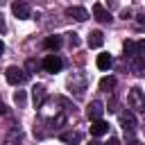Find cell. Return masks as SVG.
<instances>
[{
  "label": "cell",
  "instance_id": "277c9868",
  "mask_svg": "<svg viewBox=\"0 0 145 145\" xmlns=\"http://www.w3.org/2000/svg\"><path fill=\"white\" fill-rule=\"evenodd\" d=\"M11 14H14L16 18L25 20V18H29L32 9H29V5H27V2H23V0H16V2H11Z\"/></svg>",
  "mask_w": 145,
  "mask_h": 145
},
{
  "label": "cell",
  "instance_id": "5b68a950",
  "mask_svg": "<svg viewBox=\"0 0 145 145\" xmlns=\"http://www.w3.org/2000/svg\"><path fill=\"white\" fill-rule=\"evenodd\" d=\"M106 109H104V104L100 102V100H93L88 106H86V116L95 122V120H102V113H104Z\"/></svg>",
  "mask_w": 145,
  "mask_h": 145
},
{
  "label": "cell",
  "instance_id": "cb8c5ba5",
  "mask_svg": "<svg viewBox=\"0 0 145 145\" xmlns=\"http://www.w3.org/2000/svg\"><path fill=\"white\" fill-rule=\"evenodd\" d=\"M36 66H39V63H36V61H34V59H29V61H27V70H34V68H36Z\"/></svg>",
  "mask_w": 145,
  "mask_h": 145
},
{
  "label": "cell",
  "instance_id": "7a4b0ae2",
  "mask_svg": "<svg viewBox=\"0 0 145 145\" xmlns=\"http://www.w3.org/2000/svg\"><path fill=\"white\" fill-rule=\"evenodd\" d=\"M129 106L134 111H138V113H145V93L138 86H134L129 91Z\"/></svg>",
  "mask_w": 145,
  "mask_h": 145
},
{
  "label": "cell",
  "instance_id": "8992f818",
  "mask_svg": "<svg viewBox=\"0 0 145 145\" xmlns=\"http://www.w3.org/2000/svg\"><path fill=\"white\" fill-rule=\"evenodd\" d=\"M120 125H122V129L127 134H134L136 131V118H134V113L131 111H122L120 113Z\"/></svg>",
  "mask_w": 145,
  "mask_h": 145
},
{
  "label": "cell",
  "instance_id": "484cf974",
  "mask_svg": "<svg viewBox=\"0 0 145 145\" xmlns=\"http://www.w3.org/2000/svg\"><path fill=\"white\" fill-rule=\"evenodd\" d=\"M106 7H111V9H116V7H118V0H106Z\"/></svg>",
  "mask_w": 145,
  "mask_h": 145
},
{
  "label": "cell",
  "instance_id": "4dcf8cb0",
  "mask_svg": "<svg viewBox=\"0 0 145 145\" xmlns=\"http://www.w3.org/2000/svg\"><path fill=\"white\" fill-rule=\"evenodd\" d=\"M2 52H5V43L0 41V54H2Z\"/></svg>",
  "mask_w": 145,
  "mask_h": 145
},
{
  "label": "cell",
  "instance_id": "f546056e",
  "mask_svg": "<svg viewBox=\"0 0 145 145\" xmlns=\"http://www.w3.org/2000/svg\"><path fill=\"white\" fill-rule=\"evenodd\" d=\"M127 145H140V143H138V140H129Z\"/></svg>",
  "mask_w": 145,
  "mask_h": 145
},
{
  "label": "cell",
  "instance_id": "3957f363",
  "mask_svg": "<svg viewBox=\"0 0 145 145\" xmlns=\"http://www.w3.org/2000/svg\"><path fill=\"white\" fill-rule=\"evenodd\" d=\"M43 68H45V72H59L63 68V61H61L59 54H48L43 59Z\"/></svg>",
  "mask_w": 145,
  "mask_h": 145
},
{
  "label": "cell",
  "instance_id": "2e32d148",
  "mask_svg": "<svg viewBox=\"0 0 145 145\" xmlns=\"http://www.w3.org/2000/svg\"><path fill=\"white\" fill-rule=\"evenodd\" d=\"M20 143H23V131L20 129H14L7 136V145H20Z\"/></svg>",
  "mask_w": 145,
  "mask_h": 145
},
{
  "label": "cell",
  "instance_id": "5bb4252c",
  "mask_svg": "<svg viewBox=\"0 0 145 145\" xmlns=\"http://www.w3.org/2000/svg\"><path fill=\"white\" fill-rule=\"evenodd\" d=\"M43 45H45L48 50H59V48H61V36H57V34H54V36H48V39L43 41Z\"/></svg>",
  "mask_w": 145,
  "mask_h": 145
},
{
  "label": "cell",
  "instance_id": "d6986e66",
  "mask_svg": "<svg viewBox=\"0 0 145 145\" xmlns=\"http://www.w3.org/2000/svg\"><path fill=\"white\" fill-rule=\"evenodd\" d=\"M50 125H52V127H61V125H66V113H57V116L50 120Z\"/></svg>",
  "mask_w": 145,
  "mask_h": 145
},
{
  "label": "cell",
  "instance_id": "9a60e30c",
  "mask_svg": "<svg viewBox=\"0 0 145 145\" xmlns=\"http://www.w3.org/2000/svg\"><path fill=\"white\" fill-rule=\"evenodd\" d=\"M113 88H116V77L109 75V77H102V79H100V91H106V93H109V91H113Z\"/></svg>",
  "mask_w": 145,
  "mask_h": 145
},
{
  "label": "cell",
  "instance_id": "7c38bea8",
  "mask_svg": "<svg viewBox=\"0 0 145 145\" xmlns=\"http://www.w3.org/2000/svg\"><path fill=\"white\" fill-rule=\"evenodd\" d=\"M97 68L100 70H109L111 68V63H113V59H111V54H106V52H102V54H97Z\"/></svg>",
  "mask_w": 145,
  "mask_h": 145
},
{
  "label": "cell",
  "instance_id": "30bf717a",
  "mask_svg": "<svg viewBox=\"0 0 145 145\" xmlns=\"http://www.w3.org/2000/svg\"><path fill=\"white\" fill-rule=\"evenodd\" d=\"M102 43H104V34L100 29H93L88 34V48H102Z\"/></svg>",
  "mask_w": 145,
  "mask_h": 145
},
{
  "label": "cell",
  "instance_id": "e0dca14e",
  "mask_svg": "<svg viewBox=\"0 0 145 145\" xmlns=\"http://www.w3.org/2000/svg\"><path fill=\"white\" fill-rule=\"evenodd\" d=\"M122 50H125V54L131 59V57H136V41H125L122 43Z\"/></svg>",
  "mask_w": 145,
  "mask_h": 145
},
{
  "label": "cell",
  "instance_id": "ffe728a7",
  "mask_svg": "<svg viewBox=\"0 0 145 145\" xmlns=\"http://www.w3.org/2000/svg\"><path fill=\"white\" fill-rule=\"evenodd\" d=\"M136 57H145V41H136Z\"/></svg>",
  "mask_w": 145,
  "mask_h": 145
},
{
  "label": "cell",
  "instance_id": "6da1fadb",
  "mask_svg": "<svg viewBox=\"0 0 145 145\" xmlns=\"http://www.w3.org/2000/svg\"><path fill=\"white\" fill-rule=\"evenodd\" d=\"M5 77H7V82H9V84L20 86V84H25V82H27L29 72H27V70H23V68H18V66H9V68H7V72H5Z\"/></svg>",
  "mask_w": 145,
  "mask_h": 145
},
{
  "label": "cell",
  "instance_id": "83f0119b",
  "mask_svg": "<svg viewBox=\"0 0 145 145\" xmlns=\"http://www.w3.org/2000/svg\"><path fill=\"white\" fill-rule=\"evenodd\" d=\"M5 113H7V106H5L2 102H0V116H5Z\"/></svg>",
  "mask_w": 145,
  "mask_h": 145
},
{
  "label": "cell",
  "instance_id": "ba28073f",
  "mask_svg": "<svg viewBox=\"0 0 145 145\" xmlns=\"http://www.w3.org/2000/svg\"><path fill=\"white\" fill-rule=\"evenodd\" d=\"M32 97H34V106H36V109L43 106V102H45V86L36 84V86L32 88Z\"/></svg>",
  "mask_w": 145,
  "mask_h": 145
},
{
  "label": "cell",
  "instance_id": "4316f807",
  "mask_svg": "<svg viewBox=\"0 0 145 145\" xmlns=\"http://www.w3.org/2000/svg\"><path fill=\"white\" fill-rule=\"evenodd\" d=\"M5 29H7V25H5V16L0 14V32H5Z\"/></svg>",
  "mask_w": 145,
  "mask_h": 145
},
{
  "label": "cell",
  "instance_id": "f1b7e54d",
  "mask_svg": "<svg viewBox=\"0 0 145 145\" xmlns=\"http://www.w3.org/2000/svg\"><path fill=\"white\" fill-rule=\"evenodd\" d=\"M88 145H104V143H100V140H91Z\"/></svg>",
  "mask_w": 145,
  "mask_h": 145
},
{
  "label": "cell",
  "instance_id": "4fadbf2b",
  "mask_svg": "<svg viewBox=\"0 0 145 145\" xmlns=\"http://www.w3.org/2000/svg\"><path fill=\"white\" fill-rule=\"evenodd\" d=\"M61 140L68 143V145H77V143L82 140V134H77V131H66V134H61Z\"/></svg>",
  "mask_w": 145,
  "mask_h": 145
},
{
  "label": "cell",
  "instance_id": "7402d4cb",
  "mask_svg": "<svg viewBox=\"0 0 145 145\" xmlns=\"http://www.w3.org/2000/svg\"><path fill=\"white\" fill-rule=\"evenodd\" d=\"M136 25L138 27H145V14H138L136 16Z\"/></svg>",
  "mask_w": 145,
  "mask_h": 145
},
{
  "label": "cell",
  "instance_id": "9c48e42d",
  "mask_svg": "<svg viewBox=\"0 0 145 145\" xmlns=\"http://www.w3.org/2000/svg\"><path fill=\"white\" fill-rule=\"evenodd\" d=\"M93 16H95V20H100V23H111V20H113L111 14H109L102 5H95V7H93Z\"/></svg>",
  "mask_w": 145,
  "mask_h": 145
},
{
  "label": "cell",
  "instance_id": "603a6c76",
  "mask_svg": "<svg viewBox=\"0 0 145 145\" xmlns=\"http://www.w3.org/2000/svg\"><path fill=\"white\" fill-rule=\"evenodd\" d=\"M104 145H120V138H116V136H111V138H109V143H104Z\"/></svg>",
  "mask_w": 145,
  "mask_h": 145
},
{
  "label": "cell",
  "instance_id": "52a82bcc",
  "mask_svg": "<svg viewBox=\"0 0 145 145\" xmlns=\"http://www.w3.org/2000/svg\"><path fill=\"white\" fill-rule=\"evenodd\" d=\"M66 16L72 18V20H79V23H82V20L88 18V11L82 9V7H68V9H66Z\"/></svg>",
  "mask_w": 145,
  "mask_h": 145
},
{
  "label": "cell",
  "instance_id": "d4e9b609",
  "mask_svg": "<svg viewBox=\"0 0 145 145\" xmlns=\"http://www.w3.org/2000/svg\"><path fill=\"white\" fill-rule=\"evenodd\" d=\"M116 106H118V102H116V100H111V102H109V111H111V113H113V111H118Z\"/></svg>",
  "mask_w": 145,
  "mask_h": 145
},
{
  "label": "cell",
  "instance_id": "ac0fdd59",
  "mask_svg": "<svg viewBox=\"0 0 145 145\" xmlns=\"http://www.w3.org/2000/svg\"><path fill=\"white\" fill-rule=\"evenodd\" d=\"M14 102H16V106H18V109H23V106H25V102H27L25 91H16V93H14Z\"/></svg>",
  "mask_w": 145,
  "mask_h": 145
},
{
  "label": "cell",
  "instance_id": "8fae6325",
  "mask_svg": "<svg viewBox=\"0 0 145 145\" xmlns=\"http://www.w3.org/2000/svg\"><path fill=\"white\" fill-rule=\"evenodd\" d=\"M91 134H93V136H104V134H109V122L95 120V122L91 125Z\"/></svg>",
  "mask_w": 145,
  "mask_h": 145
},
{
  "label": "cell",
  "instance_id": "44dd1931",
  "mask_svg": "<svg viewBox=\"0 0 145 145\" xmlns=\"http://www.w3.org/2000/svg\"><path fill=\"white\" fill-rule=\"evenodd\" d=\"M68 43H70V48H77L79 45V36L72 32V34H68Z\"/></svg>",
  "mask_w": 145,
  "mask_h": 145
}]
</instances>
